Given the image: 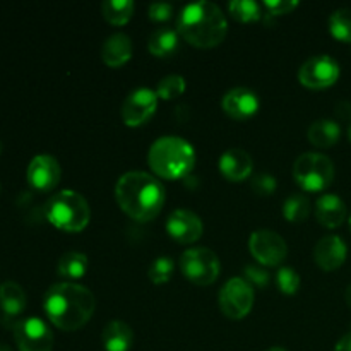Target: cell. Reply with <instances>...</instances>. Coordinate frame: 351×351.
<instances>
[{"mask_svg": "<svg viewBox=\"0 0 351 351\" xmlns=\"http://www.w3.org/2000/svg\"><path fill=\"white\" fill-rule=\"evenodd\" d=\"M43 307L55 328L77 331L95 314L96 298L82 285L57 283L45 293Z\"/></svg>", "mask_w": 351, "mask_h": 351, "instance_id": "6da1fadb", "label": "cell"}, {"mask_svg": "<svg viewBox=\"0 0 351 351\" xmlns=\"http://www.w3.org/2000/svg\"><path fill=\"white\" fill-rule=\"evenodd\" d=\"M115 197L129 218L144 223L160 215L165 189L156 177L146 171H127L117 182Z\"/></svg>", "mask_w": 351, "mask_h": 351, "instance_id": "7a4b0ae2", "label": "cell"}, {"mask_svg": "<svg viewBox=\"0 0 351 351\" xmlns=\"http://www.w3.org/2000/svg\"><path fill=\"white\" fill-rule=\"evenodd\" d=\"M177 33L197 48H213L225 40L228 23L216 3L199 0L185 5L177 19Z\"/></svg>", "mask_w": 351, "mask_h": 351, "instance_id": "3957f363", "label": "cell"}, {"mask_svg": "<svg viewBox=\"0 0 351 351\" xmlns=\"http://www.w3.org/2000/svg\"><path fill=\"white\" fill-rule=\"evenodd\" d=\"M147 163L158 177L167 180L185 178L194 170L195 151L192 144L182 137L165 136L151 144Z\"/></svg>", "mask_w": 351, "mask_h": 351, "instance_id": "277c9868", "label": "cell"}, {"mask_svg": "<svg viewBox=\"0 0 351 351\" xmlns=\"http://www.w3.org/2000/svg\"><path fill=\"white\" fill-rule=\"evenodd\" d=\"M45 215L55 228L75 233L88 226L91 209H89L88 201L79 192L60 191L48 199L45 206Z\"/></svg>", "mask_w": 351, "mask_h": 351, "instance_id": "5b68a950", "label": "cell"}, {"mask_svg": "<svg viewBox=\"0 0 351 351\" xmlns=\"http://www.w3.org/2000/svg\"><path fill=\"white\" fill-rule=\"evenodd\" d=\"M293 178L302 191L322 192L335 180V165L326 154L304 153L295 160Z\"/></svg>", "mask_w": 351, "mask_h": 351, "instance_id": "8992f818", "label": "cell"}, {"mask_svg": "<svg viewBox=\"0 0 351 351\" xmlns=\"http://www.w3.org/2000/svg\"><path fill=\"white\" fill-rule=\"evenodd\" d=\"M182 274L185 280L197 287H208L216 281L219 276V259L213 250L206 247H195L182 254L178 261Z\"/></svg>", "mask_w": 351, "mask_h": 351, "instance_id": "52a82bcc", "label": "cell"}, {"mask_svg": "<svg viewBox=\"0 0 351 351\" xmlns=\"http://www.w3.org/2000/svg\"><path fill=\"white\" fill-rule=\"evenodd\" d=\"M218 305L228 319H243L254 305V288L243 278H232L218 293Z\"/></svg>", "mask_w": 351, "mask_h": 351, "instance_id": "ba28073f", "label": "cell"}, {"mask_svg": "<svg viewBox=\"0 0 351 351\" xmlns=\"http://www.w3.org/2000/svg\"><path fill=\"white\" fill-rule=\"evenodd\" d=\"M339 79V64L329 55L311 57L298 71V81L311 89H326Z\"/></svg>", "mask_w": 351, "mask_h": 351, "instance_id": "9c48e42d", "label": "cell"}, {"mask_svg": "<svg viewBox=\"0 0 351 351\" xmlns=\"http://www.w3.org/2000/svg\"><path fill=\"white\" fill-rule=\"evenodd\" d=\"M250 252L264 266H280L288 256V245L283 237L273 230H257L250 235Z\"/></svg>", "mask_w": 351, "mask_h": 351, "instance_id": "30bf717a", "label": "cell"}, {"mask_svg": "<svg viewBox=\"0 0 351 351\" xmlns=\"http://www.w3.org/2000/svg\"><path fill=\"white\" fill-rule=\"evenodd\" d=\"M14 338L19 351H51L53 335L41 319L29 317L14 324Z\"/></svg>", "mask_w": 351, "mask_h": 351, "instance_id": "8fae6325", "label": "cell"}, {"mask_svg": "<svg viewBox=\"0 0 351 351\" xmlns=\"http://www.w3.org/2000/svg\"><path fill=\"white\" fill-rule=\"evenodd\" d=\"M158 106V95L156 91L149 88L134 89L122 103L120 115L125 125L139 127L146 123L153 117Z\"/></svg>", "mask_w": 351, "mask_h": 351, "instance_id": "7c38bea8", "label": "cell"}, {"mask_svg": "<svg viewBox=\"0 0 351 351\" xmlns=\"http://www.w3.org/2000/svg\"><path fill=\"white\" fill-rule=\"evenodd\" d=\"M27 182L34 191L50 192L58 185L62 170L58 161L50 154H38L27 167Z\"/></svg>", "mask_w": 351, "mask_h": 351, "instance_id": "4fadbf2b", "label": "cell"}, {"mask_svg": "<svg viewBox=\"0 0 351 351\" xmlns=\"http://www.w3.org/2000/svg\"><path fill=\"white\" fill-rule=\"evenodd\" d=\"M201 218L189 209H175L167 218V232L173 240L180 243H192L202 235Z\"/></svg>", "mask_w": 351, "mask_h": 351, "instance_id": "5bb4252c", "label": "cell"}, {"mask_svg": "<svg viewBox=\"0 0 351 351\" xmlns=\"http://www.w3.org/2000/svg\"><path fill=\"white\" fill-rule=\"evenodd\" d=\"M259 96L249 88H233L223 96L221 106L228 117L235 120H245L256 115L259 110Z\"/></svg>", "mask_w": 351, "mask_h": 351, "instance_id": "9a60e30c", "label": "cell"}, {"mask_svg": "<svg viewBox=\"0 0 351 351\" xmlns=\"http://www.w3.org/2000/svg\"><path fill=\"white\" fill-rule=\"evenodd\" d=\"M348 249H346L345 240L338 235H326L315 243L314 247V261L321 269L336 271L345 264Z\"/></svg>", "mask_w": 351, "mask_h": 351, "instance_id": "2e32d148", "label": "cell"}, {"mask_svg": "<svg viewBox=\"0 0 351 351\" xmlns=\"http://www.w3.org/2000/svg\"><path fill=\"white\" fill-rule=\"evenodd\" d=\"M218 167L226 180L242 182L252 175L254 163L252 158H250V154L247 153V151L233 147V149L225 151V153L219 156Z\"/></svg>", "mask_w": 351, "mask_h": 351, "instance_id": "e0dca14e", "label": "cell"}, {"mask_svg": "<svg viewBox=\"0 0 351 351\" xmlns=\"http://www.w3.org/2000/svg\"><path fill=\"white\" fill-rule=\"evenodd\" d=\"M315 218L326 228H338L346 219V204L335 194H324L315 202Z\"/></svg>", "mask_w": 351, "mask_h": 351, "instance_id": "ac0fdd59", "label": "cell"}, {"mask_svg": "<svg viewBox=\"0 0 351 351\" xmlns=\"http://www.w3.org/2000/svg\"><path fill=\"white\" fill-rule=\"evenodd\" d=\"M101 57L108 67H120V65L127 64L132 57V41L127 34L115 33L108 36L103 43Z\"/></svg>", "mask_w": 351, "mask_h": 351, "instance_id": "d6986e66", "label": "cell"}, {"mask_svg": "<svg viewBox=\"0 0 351 351\" xmlns=\"http://www.w3.org/2000/svg\"><path fill=\"white\" fill-rule=\"evenodd\" d=\"M26 291L16 281H5L0 285V308L10 324L12 319H17L26 308Z\"/></svg>", "mask_w": 351, "mask_h": 351, "instance_id": "ffe728a7", "label": "cell"}, {"mask_svg": "<svg viewBox=\"0 0 351 351\" xmlns=\"http://www.w3.org/2000/svg\"><path fill=\"white\" fill-rule=\"evenodd\" d=\"M134 332L123 321H112L103 329V346L106 351H129L132 348Z\"/></svg>", "mask_w": 351, "mask_h": 351, "instance_id": "44dd1931", "label": "cell"}, {"mask_svg": "<svg viewBox=\"0 0 351 351\" xmlns=\"http://www.w3.org/2000/svg\"><path fill=\"white\" fill-rule=\"evenodd\" d=\"M307 136L311 144H314L315 147H321V149H326V147H331L332 144L338 143L339 137H341V127L335 120H315L308 127Z\"/></svg>", "mask_w": 351, "mask_h": 351, "instance_id": "7402d4cb", "label": "cell"}, {"mask_svg": "<svg viewBox=\"0 0 351 351\" xmlns=\"http://www.w3.org/2000/svg\"><path fill=\"white\" fill-rule=\"evenodd\" d=\"M178 33L171 27H158L147 40V50L154 57H170L178 50Z\"/></svg>", "mask_w": 351, "mask_h": 351, "instance_id": "603a6c76", "label": "cell"}, {"mask_svg": "<svg viewBox=\"0 0 351 351\" xmlns=\"http://www.w3.org/2000/svg\"><path fill=\"white\" fill-rule=\"evenodd\" d=\"M88 271V256L82 252H67L58 259L57 273L58 276L67 280H79Z\"/></svg>", "mask_w": 351, "mask_h": 351, "instance_id": "cb8c5ba5", "label": "cell"}, {"mask_svg": "<svg viewBox=\"0 0 351 351\" xmlns=\"http://www.w3.org/2000/svg\"><path fill=\"white\" fill-rule=\"evenodd\" d=\"M134 9L136 5L132 0H105L101 5L103 17L113 26H122V24L129 23Z\"/></svg>", "mask_w": 351, "mask_h": 351, "instance_id": "d4e9b609", "label": "cell"}, {"mask_svg": "<svg viewBox=\"0 0 351 351\" xmlns=\"http://www.w3.org/2000/svg\"><path fill=\"white\" fill-rule=\"evenodd\" d=\"M311 215V201L304 194H293L285 199L283 216L291 223H302Z\"/></svg>", "mask_w": 351, "mask_h": 351, "instance_id": "484cf974", "label": "cell"}, {"mask_svg": "<svg viewBox=\"0 0 351 351\" xmlns=\"http://www.w3.org/2000/svg\"><path fill=\"white\" fill-rule=\"evenodd\" d=\"M329 31L343 43H351V9H338L329 17Z\"/></svg>", "mask_w": 351, "mask_h": 351, "instance_id": "4316f807", "label": "cell"}, {"mask_svg": "<svg viewBox=\"0 0 351 351\" xmlns=\"http://www.w3.org/2000/svg\"><path fill=\"white\" fill-rule=\"evenodd\" d=\"M230 14L240 23H254L263 17V9L254 0H233L228 3Z\"/></svg>", "mask_w": 351, "mask_h": 351, "instance_id": "83f0119b", "label": "cell"}, {"mask_svg": "<svg viewBox=\"0 0 351 351\" xmlns=\"http://www.w3.org/2000/svg\"><path fill=\"white\" fill-rule=\"evenodd\" d=\"M173 269H175V263L171 257L168 256L156 257V259L151 263L149 269H147V278H149L154 285H163L170 280L171 274H173Z\"/></svg>", "mask_w": 351, "mask_h": 351, "instance_id": "f1b7e54d", "label": "cell"}, {"mask_svg": "<svg viewBox=\"0 0 351 351\" xmlns=\"http://www.w3.org/2000/svg\"><path fill=\"white\" fill-rule=\"evenodd\" d=\"M185 91V79L178 74H171L167 75L160 81L156 88V95L158 98L161 99H173L177 96L184 95Z\"/></svg>", "mask_w": 351, "mask_h": 351, "instance_id": "f546056e", "label": "cell"}, {"mask_svg": "<svg viewBox=\"0 0 351 351\" xmlns=\"http://www.w3.org/2000/svg\"><path fill=\"white\" fill-rule=\"evenodd\" d=\"M276 285L281 293L293 295L300 288V276L293 267H281L276 274Z\"/></svg>", "mask_w": 351, "mask_h": 351, "instance_id": "4dcf8cb0", "label": "cell"}, {"mask_svg": "<svg viewBox=\"0 0 351 351\" xmlns=\"http://www.w3.org/2000/svg\"><path fill=\"white\" fill-rule=\"evenodd\" d=\"M250 185H252V191L256 192V194L271 195V194H274V191H276L278 182H276V178L273 177V175L259 173V175H256V177L252 178Z\"/></svg>", "mask_w": 351, "mask_h": 351, "instance_id": "1f68e13d", "label": "cell"}, {"mask_svg": "<svg viewBox=\"0 0 351 351\" xmlns=\"http://www.w3.org/2000/svg\"><path fill=\"white\" fill-rule=\"evenodd\" d=\"M264 7L271 16H283V14H290L291 10L297 9V0H266Z\"/></svg>", "mask_w": 351, "mask_h": 351, "instance_id": "d6a6232c", "label": "cell"}, {"mask_svg": "<svg viewBox=\"0 0 351 351\" xmlns=\"http://www.w3.org/2000/svg\"><path fill=\"white\" fill-rule=\"evenodd\" d=\"M243 274H245V278H243V280L249 281L252 287L264 288V287H267V283H269V274L257 266H247L245 269H243Z\"/></svg>", "mask_w": 351, "mask_h": 351, "instance_id": "836d02e7", "label": "cell"}, {"mask_svg": "<svg viewBox=\"0 0 351 351\" xmlns=\"http://www.w3.org/2000/svg\"><path fill=\"white\" fill-rule=\"evenodd\" d=\"M173 14V7L167 2H154L147 9V16L153 21H168Z\"/></svg>", "mask_w": 351, "mask_h": 351, "instance_id": "e575fe53", "label": "cell"}, {"mask_svg": "<svg viewBox=\"0 0 351 351\" xmlns=\"http://www.w3.org/2000/svg\"><path fill=\"white\" fill-rule=\"evenodd\" d=\"M335 351H351V329L345 336H343L341 339H339Z\"/></svg>", "mask_w": 351, "mask_h": 351, "instance_id": "d590c367", "label": "cell"}, {"mask_svg": "<svg viewBox=\"0 0 351 351\" xmlns=\"http://www.w3.org/2000/svg\"><path fill=\"white\" fill-rule=\"evenodd\" d=\"M345 300H346V304H348V307L351 308V285L346 288V291H345Z\"/></svg>", "mask_w": 351, "mask_h": 351, "instance_id": "8d00e7d4", "label": "cell"}, {"mask_svg": "<svg viewBox=\"0 0 351 351\" xmlns=\"http://www.w3.org/2000/svg\"><path fill=\"white\" fill-rule=\"evenodd\" d=\"M0 351H12V348H9L7 345H0Z\"/></svg>", "mask_w": 351, "mask_h": 351, "instance_id": "74e56055", "label": "cell"}, {"mask_svg": "<svg viewBox=\"0 0 351 351\" xmlns=\"http://www.w3.org/2000/svg\"><path fill=\"white\" fill-rule=\"evenodd\" d=\"M266 351H287V350L280 348V346H274V348H269V350H266Z\"/></svg>", "mask_w": 351, "mask_h": 351, "instance_id": "f35d334b", "label": "cell"}, {"mask_svg": "<svg viewBox=\"0 0 351 351\" xmlns=\"http://www.w3.org/2000/svg\"><path fill=\"white\" fill-rule=\"evenodd\" d=\"M348 136H350V141H351V125H350V132H348Z\"/></svg>", "mask_w": 351, "mask_h": 351, "instance_id": "ab89813d", "label": "cell"}, {"mask_svg": "<svg viewBox=\"0 0 351 351\" xmlns=\"http://www.w3.org/2000/svg\"><path fill=\"white\" fill-rule=\"evenodd\" d=\"M0 154H2V143H0Z\"/></svg>", "mask_w": 351, "mask_h": 351, "instance_id": "60d3db41", "label": "cell"}, {"mask_svg": "<svg viewBox=\"0 0 351 351\" xmlns=\"http://www.w3.org/2000/svg\"><path fill=\"white\" fill-rule=\"evenodd\" d=\"M350 230H351V216H350Z\"/></svg>", "mask_w": 351, "mask_h": 351, "instance_id": "b9f144b4", "label": "cell"}]
</instances>
